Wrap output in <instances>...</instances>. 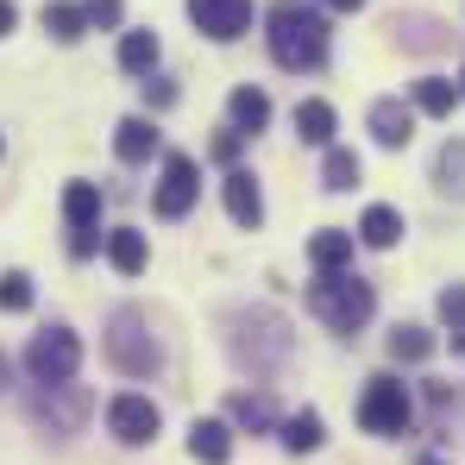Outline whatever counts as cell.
I'll return each mask as SVG.
<instances>
[{
  "label": "cell",
  "instance_id": "1",
  "mask_svg": "<svg viewBox=\"0 0 465 465\" xmlns=\"http://www.w3.org/2000/svg\"><path fill=\"white\" fill-rule=\"evenodd\" d=\"M271 57L283 70L327 64V13L314 0H271Z\"/></svg>",
  "mask_w": 465,
  "mask_h": 465
},
{
  "label": "cell",
  "instance_id": "2",
  "mask_svg": "<svg viewBox=\"0 0 465 465\" xmlns=\"http://www.w3.org/2000/svg\"><path fill=\"white\" fill-rule=\"evenodd\" d=\"M227 346H232L239 365L271 371V365L290 359V321H283L277 309H232L227 314Z\"/></svg>",
  "mask_w": 465,
  "mask_h": 465
},
{
  "label": "cell",
  "instance_id": "3",
  "mask_svg": "<svg viewBox=\"0 0 465 465\" xmlns=\"http://www.w3.org/2000/svg\"><path fill=\"white\" fill-rule=\"evenodd\" d=\"M309 309L321 314L333 333H359V327L371 321V309H378V296H371L365 277H352V271H327V277H314Z\"/></svg>",
  "mask_w": 465,
  "mask_h": 465
},
{
  "label": "cell",
  "instance_id": "4",
  "mask_svg": "<svg viewBox=\"0 0 465 465\" xmlns=\"http://www.w3.org/2000/svg\"><path fill=\"white\" fill-rule=\"evenodd\" d=\"M107 359H114L126 378H152L157 365H163V352H157V340H152V321L139 309H120L107 321Z\"/></svg>",
  "mask_w": 465,
  "mask_h": 465
},
{
  "label": "cell",
  "instance_id": "5",
  "mask_svg": "<svg viewBox=\"0 0 465 465\" xmlns=\"http://www.w3.org/2000/svg\"><path fill=\"white\" fill-rule=\"evenodd\" d=\"M82 365V340L70 327H51V333H38L32 346H25V371H32V384H70Z\"/></svg>",
  "mask_w": 465,
  "mask_h": 465
},
{
  "label": "cell",
  "instance_id": "6",
  "mask_svg": "<svg viewBox=\"0 0 465 465\" xmlns=\"http://www.w3.org/2000/svg\"><path fill=\"white\" fill-rule=\"evenodd\" d=\"M409 415H415V402H409V390L396 384V378H371L365 396H359V428H365V434H378V440L402 434V428H409Z\"/></svg>",
  "mask_w": 465,
  "mask_h": 465
},
{
  "label": "cell",
  "instance_id": "7",
  "mask_svg": "<svg viewBox=\"0 0 465 465\" xmlns=\"http://www.w3.org/2000/svg\"><path fill=\"white\" fill-rule=\"evenodd\" d=\"M157 428H163V415H157L152 396L126 390V396L107 402V434H114L120 447H145V440H157Z\"/></svg>",
  "mask_w": 465,
  "mask_h": 465
},
{
  "label": "cell",
  "instance_id": "8",
  "mask_svg": "<svg viewBox=\"0 0 465 465\" xmlns=\"http://www.w3.org/2000/svg\"><path fill=\"white\" fill-rule=\"evenodd\" d=\"M195 195H202V170H195V157H183V152H170L163 157V183H157V214L163 221H183L189 208H195Z\"/></svg>",
  "mask_w": 465,
  "mask_h": 465
},
{
  "label": "cell",
  "instance_id": "9",
  "mask_svg": "<svg viewBox=\"0 0 465 465\" xmlns=\"http://www.w3.org/2000/svg\"><path fill=\"white\" fill-rule=\"evenodd\" d=\"M189 19L208 32V38H239L245 25H252V0H189Z\"/></svg>",
  "mask_w": 465,
  "mask_h": 465
},
{
  "label": "cell",
  "instance_id": "10",
  "mask_svg": "<svg viewBox=\"0 0 465 465\" xmlns=\"http://www.w3.org/2000/svg\"><path fill=\"white\" fill-rule=\"evenodd\" d=\"M371 139H378V145H390V152H402V145L415 139V101L384 94V101L371 107Z\"/></svg>",
  "mask_w": 465,
  "mask_h": 465
},
{
  "label": "cell",
  "instance_id": "11",
  "mask_svg": "<svg viewBox=\"0 0 465 465\" xmlns=\"http://www.w3.org/2000/svg\"><path fill=\"white\" fill-rule=\"evenodd\" d=\"M221 195H227V214L239 227H258V221H264V195H258V176H252V170H227Z\"/></svg>",
  "mask_w": 465,
  "mask_h": 465
},
{
  "label": "cell",
  "instance_id": "12",
  "mask_svg": "<svg viewBox=\"0 0 465 465\" xmlns=\"http://www.w3.org/2000/svg\"><path fill=\"white\" fill-rule=\"evenodd\" d=\"M309 264L321 271V277H327V271H346V264H352V232L346 227H321L309 239Z\"/></svg>",
  "mask_w": 465,
  "mask_h": 465
},
{
  "label": "cell",
  "instance_id": "13",
  "mask_svg": "<svg viewBox=\"0 0 465 465\" xmlns=\"http://www.w3.org/2000/svg\"><path fill=\"white\" fill-rule=\"evenodd\" d=\"M227 114H232V133H264L271 126V94L264 88H232Z\"/></svg>",
  "mask_w": 465,
  "mask_h": 465
},
{
  "label": "cell",
  "instance_id": "14",
  "mask_svg": "<svg viewBox=\"0 0 465 465\" xmlns=\"http://www.w3.org/2000/svg\"><path fill=\"white\" fill-rule=\"evenodd\" d=\"M145 258H152V252H145V232H139V227H114V232H107V264H114L120 277H139Z\"/></svg>",
  "mask_w": 465,
  "mask_h": 465
},
{
  "label": "cell",
  "instance_id": "15",
  "mask_svg": "<svg viewBox=\"0 0 465 465\" xmlns=\"http://www.w3.org/2000/svg\"><path fill=\"white\" fill-rule=\"evenodd\" d=\"M114 152L126 157V163H145V157L157 152V126L145 120V114H133V120H120V126H114Z\"/></svg>",
  "mask_w": 465,
  "mask_h": 465
},
{
  "label": "cell",
  "instance_id": "16",
  "mask_svg": "<svg viewBox=\"0 0 465 465\" xmlns=\"http://www.w3.org/2000/svg\"><path fill=\"white\" fill-rule=\"evenodd\" d=\"M189 453L202 465H227L232 460V428L227 421H195L189 428Z\"/></svg>",
  "mask_w": 465,
  "mask_h": 465
},
{
  "label": "cell",
  "instance_id": "17",
  "mask_svg": "<svg viewBox=\"0 0 465 465\" xmlns=\"http://www.w3.org/2000/svg\"><path fill=\"white\" fill-rule=\"evenodd\" d=\"M64 221H70V232L101 227V189H94V183H70V189H64Z\"/></svg>",
  "mask_w": 465,
  "mask_h": 465
},
{
  "label": "cell",
  "instance_id": "18",
  "mask_svg": "<svg viewBox=\"0 0 465 465\" xmlns=\"http://www.w3.org/2000/svg\"><path fill=\"white\" fill-rule=\"evenodd\" d=\"M359 239H365L371 252H390V245L402 239V214L384 208V202H378V208H365V214H359Z\"/></svg>",
  "mask_w": 465,
  "mask_h": 465
},
{
  "label": "cell",
  "instance_id": "19",
  "mask_svg": "<svg viewBox=\"0 0 465 465\" xmlns=\"http://www.w3.org/2000/svg\"><path fill=\"white\" fill-rule=\"evenodd\" d=\"M460 94H465V88H453L447 76H421V82H415V114H434V120H447V114L460 107Z\"/></svg>",
  "mask_w": 465,
  "mask_h": 465
},
{
  "label": "cell",
  "instance_id": "20",
  "mask_svg": "<svg viewBox=\"0 0 465 465\" xmlns=\"http://www.w3.org/2000/svg\"><path fill=\"white\" fill-rule=\"evenodd\" d=\"M45 32H51L57 45H76L82 32H88V6H70V0H51V6H45Z\"/></svg>",
  "mask_w": 465,
  "mask_h": 465
},
{
  "label": "cell",
  "instance_id": "21",
  "mask_svg": "<svg viewBox=\"0 0 465 465\" xmlns=\"http://www.w3.org/2000/svg\"><path fill=\"white\" fill-rule=\"evenodd\" d=\"M120 70L152 76L157 70V32H126V38H120Z\"/></svg>",
  "mask_w": 465,
  "mask_h": 465
},
{
  "label": "cell",
  "instance_id": "22",
  "mask_svg": "<svg viewBox=\"0 0 465 465\" xmlns=\"http://www.w3.org/2000/svg\"><path fill=\"white\" fill-rule=\"evenodd\" d=\"M296 133H302V145H333V107L327 101H302L296 107Z\"/></svg>",
  "mask_w": 465,
  "mask_h": 465
},
{
  "label": "cell",
  "instance_id": "23",
  "mask_svg": "<svg viewBox=\"0 0 465 465\" xmlns=\"http://www.w3.org/2000/svg\"><path fill=\"white\" fill-rule=\"evenodd\" d=\"M359 170H365V163H359V152H340V145H333V152H327V163H321V183H327L333 195H346V189L359 183Z\"/></svg>",
  "mask_w": 465,
  "mask_h": 465
},
{
  "label": "cell",
  "instance_id": "24",
  "mask_svg": "<svg viewBox=\"0 0 465 465\" xmlns=\"http://www.w3.org/2000/svg\"><path fill=\"white\" fill-rule=\"evenodd\" d=\"M428 352H434V333H428V327H396V333H390V359L421 365Z\"/></svg>",
  "mask_w": 465,
  "mask_h": 465
},
{
  "label": "cell",
  "instance_id": "25",
  "mask_svg": "<svg viewBox=\"0 0 465 465\" xmlns=\"http://www.w3.org/2000/svg\"><path fill=\"white\" fill-rule=\"evenodd\" d=\"M277 434H283V447H290V453H314V447H321V415L302 409V415H290Z\"/></svg>",
  "mask_w": 465,
  "mask_h": 465
},
{
  "label": "cell",
  "instance_id": "26",
  "mask_svg": "<svg viewBox=\"0 0 465 465\" xmlns=\"http://www.w3.org/2000/svg\"><path fill=\"white\" fill-rule=\"evenodd\" d=\"M227 415H232V421H239V428H252V434H264V428L277 421L264 396H232V402H227Z\"/></svg>",
  "mask_w": 465,
  "mask_h": 465
},
{
  "label": "cell",
  "instance_id": "27",
  "mask_svg": "<svg viewBox=\"0 0 465 465\" xmlns=\"http://www.w3.org/2000/svg\"><path fill=\"white\" fill-rule=\"evenodd\" d=\"M0 309L6 314L32 309V277H25V271H6V277H0Z\"/></svg>",
  "mask_w": 465,
  "mask_h": 465
},
{
  "label": "cell",
  "instance_id": "28",
  "mask_svg": "<svg viewBox=\"0 0 465 465\" xmlns=\"http://www.w3.org/2000/svg\"><path fill=\"white\" fill-rule=\"evenodd\" d=\"M440 321L460 333L465 327V283H453V290H440Z\"/></svg>",
  "mask_w": 465,
  "mask_h": 465
},
{
  "label": "cell",
  "instance_id": "29",
  "mask_svg": "<svg viewBox=\"0 0 465 465\" xmlns=\"http://www.w3.org/2000/svg\"><path fill=\"white\" fill-rule=\"evenodd\" d=\"M120 13H126V0H88V25H101V32H114Z\"/></svg>",
  "mask_w": 465,
  "mask_h": 465
},
{
  "label": "cell",
  "instance_id": "30",
  "mask_svg": "<svg viewBox=\"0 0 465 465\" xmlns=\"http://www.w3.org/2000/svg\"><path fill=\"white\" fill-rule=\"evenodd\" d=\"M239 139H245V133H221V139H214V157L232 163V157H239Z\"/></svg>",
  "mask_w": 465,
  "mask_h": 465
},
{
  "label": "cell",
  "instance_id": "31",
  "mask_svg": "<svg viewBox=\"0 0 465 465\" xmlns=\"http://www.w3.org/2000/svg\"><path fill=\"white\" fill-rule=\"evenodd\" d=\"M145 94H152V107H170V101H176V88H170V82H145Z\"/></svg>",
  "mask_w": 465,
  "mask_h": 465
},
{
  "label": "cell",
  "instance_id": "32",
  "mask_svg": "<svg viewBox=\"0 0 465 465\" xmlns=\"http://www.w3.org/2000/svg\"><path fill=\"white\" fill-rule=\"evenodd\" d=\"M13 25H19V6H13V0H0V38H6Z\"/></svg>",
  "mask_w": 465,
  "mask_h": 465
},
{
  "label": "cell",
  "instance_id": "33",
  "mask_svg": "<svg viewBox=\"0 0 465 465\" xmlns=\"http://www.w3.org/2000/svg\"><path fill=\"white\" fill-rule=\"evenodd\" d=\"M314 6H321V13H359L365 0H314Z\"/></svg>",
  "mask_w": 465,
  "mask_h": 465
},
{
  "label": "cell",
  "instance_id": "34",
  "mask_svg": "<svg viewBox=\"0 0 465 465\" xmlns=\"http://www.w3.org/2000/svg\"><path fill=\"white\" fill-rule=\"evenodd\" d=\"M453 352H460V359H465V327H460V333H453Z\"/></svg>",
  "mask_w": 465,
  "mask_h": 465
},
{
  "label": "cell",
  "instance_id": "35",
  "mask_svg": "<svg viewBox=\"0 0 465 465\" xmlns=\"http://www.w3.org/2000/svg\"><path fill=\"white\" fill-rule=\"evenodd\" d=\"M415 465H447V460H434V453H421V460H415Z\"/></svg>",
  "mask_w": 465,
  "mask_h": 465
},
{
  "label": "cell",
  "instance_id": "36",
  "mask_svg": "<svg viewBox=\"0 0 465 465\" xmlns=\"http://www.w3.org/2000/svg\"><path fill=\"white\" fill-rule=\"evenodd\" d=\"M0 384H6V359H0Z\"/></svg>",
  "mask_w": 465,
  "mask_h": 465
},
{
  "label": "cell",
  "instance_id": "37",
  "mask_svg": "<svg viewBox=\"0 0 465 465\" xmlns=\"http://www.w3.org/2000/svg\"><path fill=\"white\" fill-rule=\"evenodd\" d=\"M460 88H465V70H460Z\"/></svg>",
  "mask_w": 465,
  "mask_h": 465
}]
</instances>
